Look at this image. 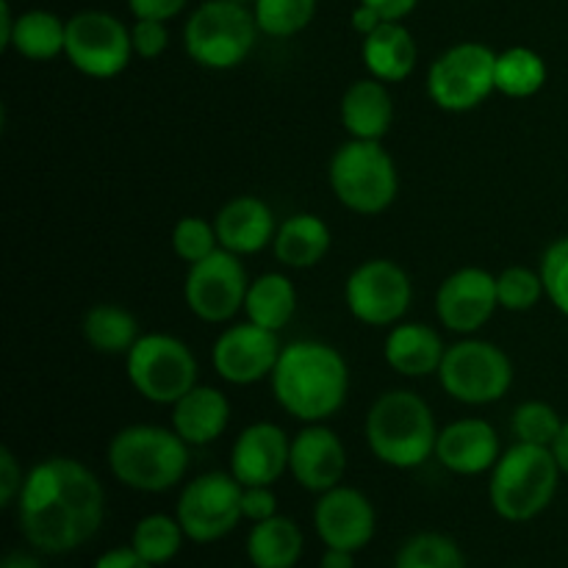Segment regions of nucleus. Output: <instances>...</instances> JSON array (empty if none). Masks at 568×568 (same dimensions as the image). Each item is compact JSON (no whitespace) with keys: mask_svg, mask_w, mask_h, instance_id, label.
<instances>
[{"mask_svg":"<svg viewBox=\"0 0 568 568\" xmlns=\"http://www.w3.org/2000/svg\"><path fill=\"white\" fill-rule=\"evenodd\" d=\"M105 516V491L87 464L75 458H44L26 475L17 499V525L33 549L64 555L98 536Z\"/></svg>","mask_w":568,"mask_h":568,"instance_id":"1","label":"nucleus"},{"mask_svg":"<svg viewBox=\"0 0 568 568\" xmlns=\"http://www.w3.org/2000/svg\"><path fill=\"white\" fill-rule=\"evenodd\" d=\"M552 455H555V460H558L560 471L568 477V422L564 425V430H560V436L555 438Z\"/></svg>","mask_w":568,"mask_h":568,"instance_id":"49","label":"nucleus"},{"mask_svg":"<svg viewBox=\"0 0 568 568\" xmlns=\"http://www.w3.org/2000/svg\"><path fill=\"white\" fill-rule=\"evenodd\" d=\"M494 70H497V50L488 44L458 42L436 55L427 70V98L447 114H466L486 103L494 92Z\"/></svg>","mask_w":568,"mask_h":568,"instance_id":"10","label":"nucleus"},{"mask_svg":"<svg viewBox=\"0 0 568 568\" xmlns=\"http://www.w3.org/2000/svg\"><path fill=\"white\" fill-rule=\"evenodd\" d=\"M342 125L349 139L383 142L394 125V98L388 83L377 78H358L342 94Z\"/></svg>","mask_w":568,"mask_h":568,"instance_id":"24","label":"nucleus"},{"mask_svg":"<svg viewBox=\"0 0 568 568\" xmlns=\"http://www.w3.org/2000/svg\"><path fill=\"white\" fill-rule=\"evenodd\" d=\"M236 3H244V6H253L255 0H236Z\"/></svg>","mask_w":568,"mask_h":568,"instance_id":"50","label":"nucleus"},{"mask_svg":"<svg viewBox=\"0 0 568 568\" xmlns=\"http://www.w3.org/2000/svg\"><path fill=\"white\" fill-rule=\"evenodd\" d=\"M14 22H17V14L11 11V3L9 0H0V48L3 50H9V44H11Z\"/></svg>","mask_w":568,"mask_h":568,"instance_id":"46","label":"nucleus"},{"mask_svg":"<svg viewBox=\"0 0 568 568\" xmlns=\"http://www.w3.org/2000/svg\"><path fill=\"white\" fill-rule=\"evenodd\" d=\"M566 422L560 419L558 410L544 399H527L510 416V430L514 438L521 444H536V447L552 449L555 438L560 436Z\"/></svg>","mask_w":568,"mask_h":568,"instance_id":"35","label":"nucleus"},{"mask_svg":"<svg viewBox=\"0 0 568 568\" xmlns=\"http://www.w3.org/2000/svg\"><path fill=\"white\" fill-rule=\"evenodd\" d=\"M538 272H541L547 300L568 320V236L555 239L544 250Z\"/></svg>","mask_w":568,"mask_h":568,"instance_id":"38","label":"nucleus"},{"mask_svg":"<svg viewBox=\"0 0 568 568\" xmlns=\"http://www.w3.org/2000/svg\"><path fill=\"white\" fill-rule=\"evenodd\" d=\"M347 471V447L327 422L305 425L297 436H292V455H288V475L300 488L311 494H325L342 486Z\"/></svg>","mask_w":568,"mask_h":568,"instance_id":"18","label":"nucleus"},{"mask_svg":"<svg viewBox=\"0 0 568 568\" xmlns=\"http://www.w3.org/2000/svg\"><path fill=\"white\" fill-rule=\"evenodd\" d=\"M64 55L81 75L109 81L133 59L131 26L103 9H83L67 20Z\"/></svg>","mask_w":568,"mask_h":568,"instance_id":"11","label":"nucleus"},{"mask_svg":"<svg viewBox=\"0 0 568 568\" xmlns=\"http://www.w3.org/2000/svg\"><path fill=\"white\" fill-rule=\"evenodd\" d=\"M314 527L327 549L361 552L375 538L377 514L372 499L353 486H336L320 494L314 505Z\"/></svg>","mask_w":568,"mask_h":568,"instance_id":"17","label":"nucleus"},{"mask_svg":"<svg viewBox=\"0 0 568 568\" xmlns=\"http://www.w3.org/2000/svg\"><path fill=\"white\" fill-rule=\"evenodd\" d=\"M303 530L286 516L258 521L247 536V558L255 568H294L303 558Z\"/></svg>","mask_w":568,"mask_h":568,"instance_id":"28","label":"nucleus"},{"mask_svg":"<svg viewBox=\"0 0 568 568\" xmlns=\"http://www.w3.org/2000/svg\"><path fill=\"white\" fill-rule=\"evenodd\" d=\"M183 538H186V532H183L178 516L150 514L133 527L131 547L136 549L150 566H164L181 552Z\"/></svg>","mask_w":568,"mask_h":568,"instance_id":"32","label":"nucleus"},{"mask_svg":"<svg viewBox=\"0 0 568 568\" xmlns=\"http://www.w3.org/2000/svg\"><path fill=\"white\" fill-rule=\"evenodd\" d=\"M125 375L139 397L172 408L200 383V364L183 338L170 333H142L125 355Z\"/></svg>","mask_w":568,"mask_h":568,"instance_id":"8","label":"nucleus"},{"mask_svg":"<svg viewBox=\"0 0 568 568\" xmlns=\"http://www.w3.org/2000/svg\"><path fill=\"white\" fill-rule=\"evenodd\" d=\"M214 227L222 250L239 255V258H247V255H258L272 247L277 220L266 200L255 197V194H239L216 211Z\"/></svg>","mask_w":568,"mask_h":568,"instance_id":"21","label":"nucleus"},{"mask_svg":"<svg viewBox=\"0 0 568 568\" xmlns=\"http://www.w3.org/2000/svg\"><path fill=\"white\" fill-rule=\"evenodd\" d=\"M438 430L430 403L410 388H388L369 405L364 438L369 453L392 469H419L436 455Z\"/></svg>","mask_w":568,"mask_h":568,"instance_id":"3","label":"nucleus"},{"mask_svg":"<svg viewBox=\"0 0 568 568\" xmlns=\"http://www.w3.org/2000/svg\"><path fill=\"white\" fill-rule=\"evenodd\" d=\"M170 427L189 447H209L231 425V399L216 386H197L172 405Z\"/></svg>","mask_w":568,"mask_h":568,"instance_id":"23","label":"nucleus"},{"mask_svg":"<svg viewBox=\"0 0 568 568\" xmlns=\"http://www.w3.org/2000/svg\"><path fill=\"white\" fill-rule=\"evenodd\" d=\"M292 438L275 422H253L231 447V475L242 486H275L288 471Z\"/></svg>","mask_w":568,"mask_h":568,"instance_id":"19","label":"nucleus"},{"mask_svg":"<svg viewBox=\"0 0 568 568\" xmlns=\"http://www.w3.org/2000/svg\"><path fill=\"white\" fill-rule=\"evenodd\" d=\"M560 477L564 471L552 449L514 442L508 449H503L488 480V499H491L494 514L514 525L532 521L552 505Z\"/></svg>","mask_w":568,"mask_h":568,"instance_id":"5","label":"nucleus"},{"mask_svg":"<svg viewBox=\"0 0 568 568\" xmlns=\"http://www.w3.org/2000/svg\"><path fill=\"white\" fill-rule=\"evenodd\" d=\"M83 342L100 355H122L131 353L133 344L142 338L139 320L128 308L116 303H98L83 314L81 320Z\"/></svg>","mask_w":568,"mask_h":568,"instance_id":"29","label":"nucleus"},{"mask_svg":"<svg viewBox=\"0 0 568 568\" xmlns=\"http://www.w3.org/2000/svg\"><path fill=\"white\" fill-rule=\"evenodd\" d=\"M358 3L372 6L383 20H392V22H403L405 17L414 14L419 0H358Z\"/></svg>","mask_w":568,"mask_h":568,"instance_id":"44","label":"nucleus"},{"mask_svg":"<svg viewBox=\"0 0 568 568\" xmlns=\"http://www.w3.org/2000/svg\"><path fill=\"white\" fill-rule=\"evenodd\" d=\"M514 361L499 344L477 336H464L444 353L438 383L455 403L483 408L505 399L514 386Z\"/></svg>","mask_w":568,"mask_h":568,"instance_id":"9","label":"nucleus"},{"mask_svg":"<svg viewBox=\"0 0 568 568\" xmlns=\"http://www.w3.org/2000/svg\"><path fill=\"white\" fill-rule=\"evenodd\" d=\"M94 568H155V566H150L133 547H116V549H109L105 555H100Z\"/></svg>","mask_w":568,"mask_h":568,"instance_id":"43","label":"nucleus"},{"mask_svg":"<svg viewBox=\"0 0 568 568\" xmlns=\"http://www.w3.org/2000/svg\"><path fill=\"white\" fill-rule=\"evenodd\" d=\"M394 568H466V558L444 532H416L399 547Z\"/></svg>","mask_w":568,"mask_h":568,"instance_id":"34","label":"nucleus"},{"mask_svg":"<svg viewBox=\"0 0 568 568\" xmlns=\"http://www.w3.org/2000/svg\"><path fill=\"white\" fill-rule=\"evenodd\" d=\"M322 568H355V552L325 547V555H322Z\"/></svg>","mask_w":568,"mask_h":568,"instance_id":"47","label":"nucleus"},{"mask_svg":"<svg viewBox=\"0 0 568 568\" xmlns=\"http://www.w3.org/2000/svg\"><path fill=\"white\" fill-rule=\"evenodd\" d=\"M281 333L253 325L250 320L227 325L211 347V366L227 386H255L270 381L281 358Z\"/></svg>","mask_w":568,"mask_h":568,"instance_id":"15","label":"nucleus"},{"mask_svg":"<svg viewBox=\"0 0 568 568\" xmlns=\"http://www.w3.org/2000/svg\"><path fill=\"white\" fill-rule=\"evenodd\" d=\"M131 42L136 59L155 61L170 48V28L161 20H133Z\"/></svg>","mask_w":568,"mask_h":568,"instance_id":"39","label":"nucleus"},{"mask_svg":"<svg viewBox=\"0 0 568 568\" xmlns=\"http://www.w3.org/2000/svg\"><path fill=\"white\" fill-rule=\"evenodd\" d=\"M497 294H499V308L510 311V314H525L532 311L547 292H544L541 272L532 266H508L497 275Z\"/></svg>","mask_w":568,"mask_h":568,"instance_id":"36","label":"nucleus"},{"mask_svg":"<svg viewBox=\"0 0 568 568\" xmlns=\"http://www.w3.org/2000/svg\"><path fill=\"white\" fill-rule=\"evenodd\" d=\"M242 514L244 519L253 521V525L277 516V497L275 491H272V486H244Z\"/></svg>","mask_w":568,"mask_h":568,"instance_id":"41","label":"nucleus"},{"mask_svg":"<svg viewBox=\"0 0 568 568\" xmlns=\"http://www.w3.org/2000/svg\"><path fill=\"white\" fill-rule=\"evenodd\" d=\"M253 6L236 0H203L183 26V50L203 70H236L258 42Z\"/></svg>","mask_w":568,"mask_h":568,"instance_id":"7","label":"nucleus"},{"mask_svg":"<svg viewBox=\"0 0 568 568\" xmlns=\"http://www.w3.org/2000/svg\"><path fill=\"white\" fill-rule=\"evenodd\" d=\"M253 14L264 37L292 39L314 22L316 0H255Z\"/></svg>","mask_w":568,"mask_h":568,"instance_id":"33","label":"nucleus"},{"mask_svg":"<svg viewBox=\"0 0 568 568\" xmlns=\"http://www.w3.org/2000/svg\"><path fill=\"white\" fill-rule=\"evenodd\" d=\"M503 455L497 427L480 416H464L438 430L436 455L433 458L458 477L486 475L497 466Z\"/></svg>","mask_w":568,"mask_h":568,"instance_id":"20","label":"nucleus"},{"mask_svg":"<svg viewBox=\"0 0 568 568\" xmlns=\"http://www.w3.org/2000/svg\"><path fill=\"white\" fill-rule=\"evenodd\" d=\"M333 247V233L322 216L300 211L277 225L272 253L286 270H314L327 258Z\"/></svg>","mask_w":568,"mask_h":568,"instance_id":"26","label":"nucleus"},{"mask_svg":"<svg viewBox=\"0 0 568 568\" xmlns=\"http://www.w3.org/2000/svg\"><path fill=\"white\" fill-rule=\"evenodd\" d=\"M381 22H386V20H383V17L377 14V11L372 9V6H366V3H358L353 9V14H349V26H353V31L361 33V37H369V33L375 31V28L381 26Z\"/></svg>","mask_w":568,"mask_h":568,"instance_id":"45","label":"nucleus"},{"mask_svg":"<svg viewBox=\"0 0 568 568\" xmlns=\"http://www.w3.org/2000/svg\"><path fill=\"white\" fill-rule=\"evenodd\" d=\"M67 44V20L55 11L28 9L17 14L14 33H11L9 50L28 61H53L64 55Z\"/></svg>","mask_w":568,"mask_h":568,"instance_id":"30","label":"nucleus"},{"mask_svg":"<svg viewBox=\"0 0 568 568\" xmlns=\"http://www.w3.org/2000/svg\"><path fill=\"white\" fill-rule=\"evenodd\" d=\"M186 6L189 0H128V11L133 14V20L170 22L178 14H183Z\"/></svg>","mask_w":568,"mask_h":568,"instance_id":"42","label":"nucleus"},{"mask_svg":"<svg viewBox=\"0 0 568 568\" xmlns=\"http://www.w3.org/2000/svg\"><path fill=\"white\" fill-rule=\"evenodd\" d=\"M247 288L250 275L244 270V258L220 247L214 255L189 266L183 303L200 322L225 325L244 311Z\"/></svg>","mask_w":568,"mask_h":568,"instance_id":"14","label":"nucleus"},{"mask_svg":"<svg viewBox=\"0 0 568 568\" xmlns=\"http://www.w3.org/2000/svg\"><path fill=\"white\" fill-rule=\"evenodd\" d=\"M327 183L344 209L358 216H377L397 200L399 170L383 142L347 139L331 155Z\"/></svg>","mask_w":568,"mask_h":568,"instance_id":"6","label":"nucleus"},{"mask_svg":"<svg viewBox=\"0 0 568 568\" xmlns=\"http://www.w3.org/2000/svg\"><path fill=\"white\" fill-rule=\"evenodd\" d=\"M361 59L366 72L383 83H403L414 75L419 64V44L405 22H381L361 42Z\"/></svg>","mask_w":568,"mask_h":568,"instance_id":"25","label":"nucleus"},{"mask_svg":"<svg viewBox=\"0 0 568 568\" xmlns=\"http://www.w3.org/2000/svg\"><path fill=\"white\" fill-rule=\"evenodd\" d=\"M172 427L128 425L111 436L105 464L116 483L142 494H164L183 483L192 455Z\"/></svg>","mask_w":568,"mask_h":568,"instance_id":"4","label":"nucleus"},{"mask_svg":"<svg viewBox=\"0 0 568 568\" xmlns=\"http://www.w3.org/2000/svg\"><path fill=\"white\" fill-rule=\"evenodd\" d=\"M436 316L442 327L458 336H477L499 311L497 275L483 266H460L436 292Z\"/></svg>","mask_w":568,"mask_h":568,"instance_id":"16","label":"nucleus"},{"mask_svg":"<svg viewBox=\"0 0 568 568\" xmlns=\"http://www.w3.org/2000/svg\"><path fill=\"white\" fill-rule=\"evenodd\" d=\"M172 253L183 261V264H197V261L209 258L220 250V239H216L214 220H203V216H183L172 227Z\"/></svg>","mask_w":568,"mask_h":568,"instance_id":"37","label":"nucleus"},{"mask_svg":"<svg viewBox=\"0 0 568 568\" xmlns=\"http://www.w3.org/2000/svg\"><path fill=\"white\" fill-rule=\"evenodd\" d=\"M0 568H44V566H42V560L31 552H11V555H6L3 566Z\"/></svg>","mask_w":568,"mask_h":568,"instance_id":"48","label":"nucleus"},{"mask_svg":"<svg viewBox=\"0 0 568 568\" xmlns=\"http://www.w3.org/2000/svg\"><path fill=\"white\" fill-rule=\"evenodd\" d=\"M244 486L231 471H205L189 480L178 497L175 516L194 544H214L231 536L244 519Z\"/></svg>","mask_w":568,"mask_h":568,"instance_id":"13","label":"nucleus"},{"mask_svg":"<svg viewBox=\"0 0 568 568\" xmlns=\"http://www.w3.org/2000/svg\"><path fill=\"white\" fill-rule=\"evenodd\" d=\"M275 403L303 425L327 422L344 408L349 394L347 358L320 338L283 344L270 377Z\"/></svg>","mask_w":568,"mask_h":568,"instance_id":"2","label":"nucleus"},{"mask_svg":"<svg viewBox=\"0 0 568 568\" xmlns=\"http://www.w3.org/2000/svg\"><path fill=\"white\" fill-rule=\"evenodd\" d=\"M242 314L253 325L281 333L297 314V288L292 277L283 272H264L250 281Z\"/></svg>","mask_w":568,"mask_h":568,"instance_id":"27","label":"nucleus"},{"mask_svg":"<svg viewBox=\"0 0 568 568\" xmlns=\"http://www.w3.org/2000/svg\"><path fill=\"white\" fill-rule=\"evenodd\" d=\"M26 475L28 471H22L14 453L9 447H0V508L17 505L22 486H26Z\"/></svg>","mask_w":568,"mask_h":568,"instance_id":"40","label":"nucleus"},{"mask_svg":"<svg viewBox=\"0 0 568 568\" xmlns=\"http://www.w3.org/2000/svg\"><path fill=\"white\" fill-rule=\"evenodd\" d=\"M547 61L538 50L516 44V48L497 53V70H494V83L497 92L510 100H527L547 87Z\"/></svg>","mask_w":568,"mask_h":568,"instance_id":"31","label":"nucleus"},{"mask_svg":"<svg viewBox=\"0 0 568 568\" xmlns=\"http://www.w3.org/2000/svg\"><path fill=\"white\" fill-rule=\"evenodd\" d=\"M444 353H447V344H444L442 333L425 322H397L394 327H388V336L383 342L386 364L397 375L410 377V381L438 375Z\"/></svg>","mask_w":568,"mask_h":568,"instance_id":"22","label":"nucleus"},{"mask_svg":"<svg viewBox=\"0 0 568 568\" xmlns=\"http://www.w3.org/2000/svg\"><path fill=\"white\" fill-rule=\"evenodd\" d=\"M414 303L410 275L392 258H366L344 281V305L369 327H394Z\"/></svg>","mask_w":568,"mask_h":568,"instance_id":"12","label":"nucleus"}]
</instances>
